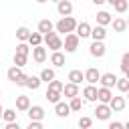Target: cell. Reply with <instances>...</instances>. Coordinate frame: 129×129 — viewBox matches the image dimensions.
<instances>
[{"instance_id": "obj_1", "label": "cell", "mask_w": 129, "mask_h": 129, "mask_svg": "<svg viewBox=\"0 0 129 129\" xmlns=\"http://www.w3.org/2000/svg\"><path fill=\"white\" fill-rule=\"evenodd\" d=\"M77 20L69 14V16H60V20L54 24V30L56 32H62V34H69V32H75L77 30Z\"/></svg>"}, {"instance_id": "obj_2", "label": "cell", "mask_w": 129, "mask_h": 129, "mask_svg": "<svg viewBox=\"0 0 129 129\" xmlns=\"http://www.w3.org/2000/svg\"><path fill=\"white\" fill-rule=\"evenodd\" d=\"M44 44H46V48H50V50H60V48H62V38L58 36L56 30H50V32L44 34Z\"/></svg>"}, {"instance_id": "obj_3", "label": "cell", "mask_w": 129, "mask_h": 129, "mask_svg": "<svg viewBox=\"0 0 129 129\" xmlns=\"http://www.w3.org/2000/svg\"><path fill=\"white\" fill-rule=\"evenodd\" d=\"M79 42H81V36H79L77 32H69V34H64V40H62V48H64V52H75V50L79 48Z\"/></svg>"}, {"instance_id": "obj_4", "label": "cell", "mask_w": 129, "mask_h": 129, "mask_svg": "<svg viewBox=\"0 0 129 129\" xmlns=\"http://www.w3.org/2000/svg\"><path fill=\"white\" fill-rule=\"evenodd\" d=\"M111 113H113V109H111L109 103H99V105L95 107V117H97L99 121H107V119L111 117Z\"/></svg>"}, {"instance_id": "obj_5", "label": "cell", "mask_w": 129, "mask_h": 129, "mask_svg": "<svg viewBox=\"0 0 129 129\" xmlns=\"http://www.w3.org/2000/svg\"><path fill=\"white\" fill-rule=\"evenodd\" d=\"M89 52H91V56H95V58H103L105 52H107V46L103 44V40H93L91 46H89Z\"/></svg>"}, {"instance_id": "obj_6", "label": "cell", "mask_w": 129, "mask_h": 129, "mask_svg": "<svg viewBox=\"0 0 129 129\" xmlns=\"http://www.w3.org/2000/svg\"><path fill=\"white\" fill-rule=\"evenodd\" d=\"M32 58H34V62L42 64V62L46 60V48H44L42 44H38V46H32Z\"/></svg>"}, {"instance_id": "obj_7", "label": "cell", "mask_w": 129, "mask_h": 129, "mask_svg": "<svg viewBox=\"0 0 129 129\" xmlns=\"http://www.w3.org/2000/svg\"><path fill=\"white\" fill-rule=\"evenodd\" d=\"M111 99H113V93H111V89L101 85V87L97 89V101H99V103H109Z\"/></svg>"}, {"instance_id": "obj_8", "label": "cell", "mask_w": 129, "mask_h": 129, "mask_svg": "<svg viewBox=\"0 0 129 129\" xmlns=\"http://www.w3.org/2000/svg\"><path fill=\"white\" fill-rule=\"evenodd\" d=\"M54 113H56V117H69L73 111H71V105L69 103L58 101V103H54Z\"/></svg>"}, {"instance_id": "obj_9", "label": "cell", "mask_w": 129, "mask_h": 129, "mask_svg": "<svg viewBox=\"0 0 129 129\" xmlns=\"http://www.w3.org/2000/svg\"><path fill=\"white\" fill-rule=\"evenodd\" d=\"M85 81H87V83H91V85H97V83L101 81V73H99L95 67H91V69H87V71H85Z\"/></svg>"}, {"instance_id": "obj_10", "label": "cell", "mask_w": 129, "mask_h": 129, "mask_svg": "<svg viewBox=\"0 0 129 129\" xmlns=\"http://www.w3.org/2000/svg\"><path fill=\"white\" fill-rule=\"evenodd\" d=\"M83 97H85V101L95 103V101H97V87L91 85V83H87V87L83 89Z\"/></svg>"}, {"instance_id": "obj_11", "label": "cell", "mask_w": 129, "mask_h": 129, "mask_svg": "<svg viewBox=\"0 0 129 129\" xmlns=\"http://www.w3.org/2000/svg\"><path fill=\"white\" fill-rule=\"evenodd\" d=\"M109 105H111L113 113H119V111H123V109H125V105H127V99H125V97H113V99L109 101Z\"/></svg>"}, {"instance_id": "obj_12", "label": "cell", "mask_w": 129, "mask_h": 129, "mask_svg": "<svg viewBox=\"0 0 129 129\" xmlns=\"http://www.w3.org/2000/svg\"><path fill=\"white\" fill-rule=\"evenodd\" d=\"M56 12H58L60 16H69V14L73 12L71 0H60V2H56Z\"/></svg>"}, {"instance_id": "obj_13", "label": "cell", "mask_w": 129, "mask_h": 129, "mask_svg": "<svg viewBox=\"0 0 129 129\" xmlns=\"http://www.w3.org/2000/svg\"><path fill=\"white\" fill-rule=\"evenodd\" d=\"M105 36H107V30H105V26H101V24H95V26L91 28V38H93V40H105Z\"/></svg>"}, {"instance_id": "obj_14", "label": "cell", "mask_w": 129, "mask_h": 129, "mask_svg": "<svg viewBox=\"0 0 129 129\" xmlns=\"http://www.w3.org/2000/svg\"><path fill=\"white\" fill-rule=\"evenodd\" d=\"M62 95H64L67 99H71V97H77V95H79V85L69 81V83L62 87Z\"/></svg>"}, {"instance_id": "obj_15", "label": "cell", "mask_w": 129, "mask_h": 129, "mask_svg": "<svg viewBox=\"0 0 129 129\" xmlns=\"http://www.w3.org/2000/svg\"><path fill=\"white\" fill-rule=\"evenodd\" d=\"M28 113V119H44V109L40 107V105H30V109L26 111Z\"/></svg>"}, {"instance_id": "obj_16", "label": "cell", "mask_w": 129, "mask_h": 129, "mask_svg": "<svg viewBox=\"0 0 129 129\" xmlns=\"http://www.w3.org/2000/svg\"><path fill=\"white\" fill-rule=\"evenodd\" d=\"M103 87H115L117 85V75H113V73H105V75H101V81H99Z\"/></svg>"}, {"instance_id": "obj_17", "label": "cell", "mask_w": 129, "mask_h": 129, "mask_svg": "<svg viewBox=\"0 0 129 129\" xmlns=\"http://www.w3.org/2000/svg\"><path fill=\"white\" fill-rule=\"evenodd\" d=\"M91 28H93V26H91L89 22H79V24H77V34H79L81 38H89V36H91Z\"/></svg>"}, {"instance_id": "obj_18", "label": "cell", "mask_w": 129, "mask_h": 129, "mask_svg": "<svg viewBox=\"0 0 129 129\" xmlns=\"http://www.w3.org/2000/svg\"><path fill=\"white\" fill-rule=\"evenodd\" d=\"M50 64L52 67H64V54L60 52V50H52V54H50Z\"/></svg>"}, {"instance_id": "obj_19", "label": "cell", "mask_w": 129, "mask_h": 129, "mask_svg": "<svg viewBox=\"0 0 129 129\" xmlns=\"http://www.w3.org/2000/svg\"><path fill=\"white\" fill-rule=\"evenodd\" d=\"M16 109H18V111H28V109H30V97L18 95V97H16Z\"/></svg>"}, {"instance_id": "obj_20", "label": "cell", "mask_w": 129, "mask_h": 129, "mask_svg": "<svg viewBox=\"0 0 129 129\" xmlns=\"http://www.w3.org/2000/svg\"><path fill=\"white\" fill-rule=\"evenodd\" d=\"M22 75V67H16V64H12L8 71H6V77H8V81L10 83H16V79Z\"/></svg>"}, {"instance_id": "obj_21", "label": "cell", "mask_w": 129, "mask_h": 129, "mask_svg": "<svg viewBox=\"0 0 129 129\" xmlns=\"http://www.w3.org/2000/svg\"><path fill=\"white\" fill-rule=\"evenodd\" d=\"M44 97H46V101H48V103H58V101H60V97H62V91H54V89H46V93H44Z\"/></svg>"}, {"instance_id": "obj_22", "label": "cell", "mask_w": 129, "mask_h": 129, "mask_svg": "<svg viewBox=\"0 0 129 129\" xmlns=\"http://www.w3.org/2000/svg\"><path fill=\"white\" fill-rule=\"evenodd\" d=\"M111 22H113V18H111V14H109V12H105V10L97 12V24L107 26V24H111Z\"/></svg>"}, {"instance_id": "obj_23", "label": "cell", "mask_w": 129, "mask_h": 129, "mask_svg": "<svg viewBox=\"0 0 129 129\" xmlns=\"http://www.w3.org/2000/svg\"><path fill=\"white\" fill-rule=\"evenodd\" d=\"M50 30H54V24H52L48 18H42V20L38 22V32H40V34H46V32H50Z\"/></svg>"}, {"instance_id": "obj_24", "label": "cell", "mask_w": 129, "mask_h": 129, "mask_svg": "<svg viewBox=\"0 0 129 129\" xmlns=\"http://www.w3.org/2000/svg\"><path fill=\"white\" fill-rule=\"evenodd\" d=\"M44 42V34H40L38 30L36 32H30V36H28V44L30 46H38V44H42Z\"/></svg>"}, {"instance_id": "obj_25", "label": "cell", "mask_w": 129, "mask_h": 129, "mask_svg": "<svg viewBox=\"0 0 129 129\" xmlns=\"http://www.w3.org/2000/svg\"><path fill=\"white\" fill-rule=\"evenodd\" d=\"M69 81H71V83L81 85V81H85V73H83V71H79V69H73V71L69 73Z\"/></svg>"}, {"instance_id": "obj_26", "label": "cell", "mask_w": 129, "mask_h": 129, "mask_svg": "<svg viewBox=\"0 0 129 129\" xmlns=\"http://www.w3.org/2000/svg\"><path fill=\"white\" fill-rule=\"evenodd\" d=\"M28 36H30V28H28V26L16 28V38H18L20 42H28Z\"/></svg>"}, {"instance_id": "obj_27", "label": "cell", "mask_w": 129, "mask_h": 129, "mask_svg": "<svg viewBox=\"0 0 129 129\" xmlns=\"http://www.w3.org/2000/svg\"><path fill=\"white\" fill-rule=\"evenodd\" d=\"M111 24H113V30L115 32H125L127 30V20L125 18H115Z\"/></svg>"}, {"instance_id": "obj_28", "label": "cell", "mask_w": 129, "mask_h": 129, "mask_svg": "<svg viewBox=\"0 0 129 129\" xmlns=\"http://www.w3.org/2000/svg\"><path fill=\"white\" fill-rule=\"evenodd\" d=\"M69 105H71V111H75V113H77V111H81V109H83L85 99H81L79 95H77V97H71V103H69Z\"/></svg>"}, {"instance_id": "obj_29", "label": "cell", "mask_w": 129, "mask_h": 129, "mask_svg": "<svg viewBox=\"0 0 129 129\" xmlns=\"http://www.w3.org/2000/svg\"><path fill=\"white\" fill-rule=\"evenodd\" d=\"M40 83H42V79H40V75H38V77H32V75H28V81H26V87H28V89H32V91H36V89L40 87Z\"/></svg>"}, {"instance_id": "obj_30", "label": "cell", "mask_w": 129, "mask_h": 129, "mask_svg": "<svg viewBox=\"0 0 129 129\" xmlns=\"http://www.w3.org/2000/svg\"><path fill=\"white\" fill-rule=\"evenodd\" d=\"M40 79H42V83H50L52 79H54V69H42L40 71Z\"/></svg>"}, {"instance_id": "obj_31", "label": "cell", "mask_w": 129, "mask_h": 129, "mask_svg": "<svg viewBox=\"0 0 129 129\" xmlns=\"http://www.w3.org/2000/svg\"><path fill=\"white\" fill-rule=\"evenodd\" d=\"M26 60H28V54H22V52H14V58H12V62H14L16 67H24V64H26Z\"/></svg>"}, {"instance_id": "obj_32", "label": "cell", "mask_w": 129, "mask_h": 129, "mask_svg": "<svg viewBox=\"0 0 129 129\" xmlns=\"http://www.w3.org/2000/svg\"><path fill=\"white\" fill-rule=\"evenodd\" d=\"M113 8H115L119 14H123V12L129 8V0H115V2H113Z\"/></svg>"}, {"instance_id": "obj_33", "label": "cell", "mask_w": 129, "mask_h": 129, "mask_svg": "<svg viewBox=\"0 0 129 129\" xmlns=\"http://www.w3.org/2000/svg\"><path fill=\"white\" fill-rule=\"evenodd\" d=\"M121 93H127L129 91V79L127 77H123V79H117V85H115Z\"/></svg>"}, {"instance_id": "obj_34", "label": "cell", "mask_w": 129, "mask_h": 129, "mask_svg": "<svg viewBox=\"0 0 129 129\" xmlns=\"http://www.w3.org/2000/svg\"><path fill=\"white\" fill-rule=\"evenodd\" d=\"M2 119H4L6 123H10V121H16V111H14V109H4V113H2Z\"/></svg>"}, {"instance_id": "obj_35", "label": "cell", "mask_w": 129, "mask_h": 129, "mask_svg": "<svg viewBox=\"0 0 129 129\" xmlns=\"http://www.w3.org/2000/svg\"><path fill=\"white\" fill-rule=\"evenodd\" d=\"M16 52L30 54V44H28V42H18V44H16Z\"/></svg>"}, {"instance_id": "obj_36", "label": "cell", "mask_w": 129, "mask_h": 129, "mask_svg": "<svg viewBox=\"0 0 129 129\" xmlns=\"http://www.w3.org/2000/svg\"><path fill=\"white\" fill-rule=\"evenodd\" d=\"M62 87H64V83L62 81H56V79H52L48 83V89H54V91H62Z\"/></svg>"}, {"instance_id": "obj_37", "label": "cell", "mask_w": 129, "mask_h": 129, "mask_svg": "<svg viewBox=\"0 0 129 129\" xmlns=\"http://www.w3.org/2000/svg\"><path fill=\"white\" fill-rule=\"evenodd\" d=\"M91 125H93V119H91V117H81V119H79V127L89 129Z\"/></svg>"}, {"instance_id": "obj_38", "label": "cell", "mask_w": 129, "mask_h": 129, "mask_svg": "<svg viewBox=\"0 0 129 129\" xmlns=\"http://www.w3.org/2000/svg\"><path fill=\"white\" fill-rule=\"evenodd\" d=\"M127 69H129V52H125V54L121 56V71L125 73Z\"/></svg>"}, {"instance_id": "obj_39", "label": "cell", "mask_w": 129, "mask_h": 129, "mask_svg": "<svg viewBox=\"0 0 129 129\" xmlns=\"http://www.w3.org/2000/svg\"><path fill=\"white\" fill-rule=\"evenodd\" d=\"M26 81H28V75H24V73H22V75L16 79V83H14V85H16V87H26Z\"/></svg>"}, {"instance_id": "obj_40", "label": "cell", "mask_w": 129, "mask_h": 129, "mask_svg": "<svg viewBox=\"0 0 129 129\" xmlns=\"http://www.w3.org/2000/svg\"><path fill=\"white\" fill-rule=\"evenodd\" d=\"M121 127H125V123H119V121H111L109 123V129H121Z\"/></svg>"}, {"instance_id": "obj_41", "label": "cell", "mask_w": 129, "mask_h": 129, "mask_svg": "<svg viewBox=\"0 0 129 129\" xmlns=\"http://www.w3.org/2000/svg\"><path fill=\"white\" fill-rule=\"evenodd\" d=\"M6 129H20V125H18V121H10V123H6Z\"/></svg>"}, {"instance_id": "obj_42", "label": "cell", "mask_w": 129, "mask_h": 129, "mask_svg": "<svg viewBox=\"0 0 129 129\" xmlns=\"http://www.w3.org/2000/svg\"><path fill=\"white\" fill-rule=\"evenodd\" d=\"M107 0H93V4H97V6H101V4H105Z\"/></svg>"}, {"instance_id": "obj_43", "label": "cell", "mask_w": 129, "mask_h": 129, "mask_svg": "<svg viewBox=\"0 0 129 129\" xmlns=\"http://www.w3.org/2000/svg\"><path fill=\"white\" fill-rule=\"evenodd\" d=\"M34 2H38V4H44V2H48V0H34Z\"/></svg>"}, {"instance_id": "obj_44", "label": "cell", "mask_w": 129, "mask_h": 129, "mask_svg": "<svg viewBox=\"0 0 129 129\" xmlns=\"http://www.w3.org/2000/svg\"><path fill=\"white\" fill-rule=\"evenodd\" d=\"M2 113H4V107L0 105V119H2Z\"/></svg>"}, {"instance_id": "obj_45", "label": "cell", "mask_w": 129, "mask_h": 129, "mask_svg": "<svg viewBox=\"0 0 129 129\" xmlns=\"http://www.w3.org/2000/svg\"><path fill=\"white\" fill-rule=\"evenodd\" d=\"M125 77H127V79H129V69H127V71H125Z\"/></svg>"}, {"instance_id": "obj_46", "label": "cell", "mask_w": 129, "mask_h": 129, "mask_svg": "<svg viewBox=\"0 0 129 129\" xmlns=\"http://www.w3.org/2000/svg\"><path fill=\"white\" fill-rule=\"evenodd\" d=\"M107 2H109V4H111V6H113V2H115V0H107Z\"/></svg>"}, {"instance_id": "obj_47", "label": "cell", "mask_w": 129, "mask_h": 129, "mask_svg": "<svg viewBox=\"0 0 129 129\" xmlns=\"http://www.w3.org/2000/svg\"><path fill=\"white\" fill-rule=\"evenodd\" d=\"M125 127H127V129H129V121H127V123H125Z\"/></svg>"}, {"instance_id": "obj_48", "label": "cell", "mask_w": 129, "mask_h": 129, "mask_svg": "<svg viewBox=\"0 0 129 129\" xmlns=\"http://www.w3.org/2000/svg\"><path fill=\"white\" fill-rule=\"evenodd\" d=\"M50 2H54V4H56V2H60V0H50Z\"/></svg>"}, {"instance_id": "obj_49", "label": "cell", "mask_w": 129, "mask_h": 129, "mask_svg": "<svg viewBox=\"0 0 129 129\" xmlns=\"http://www.w3.org/2000/svg\"><path fill=\"white\" fill-rule=\"evenodd\" d=\"M125 95H127V99H129V91H127V93H125Z\"/></svg>"}, {"instance_id": "obj_50", "label": "cell", "mask_w": 129, "mask_h": 129, "mask_svg": "<svg viewBox=\"0 0 129 129\" xmlns=\"http://www.w3.org/2000/svg\"><path fill=\"white\" fill-rule=\"evenodd\" d=\"M127 28H129V18H127Z\"/></svg>"}, {"instance_id": "obj_51", "label": "cell", "mask_w": 129, "mask_h": 129, "mask_svg": "<svg viewBox=\"0 0 129 129\" xmlns=\"http://www.w3.org/2000/svg\"><path fill=\"white\" fill-rule=\"evenodd\" d=\"M0 95H2V91H0Z\"/></svg>"}]
</instances>
